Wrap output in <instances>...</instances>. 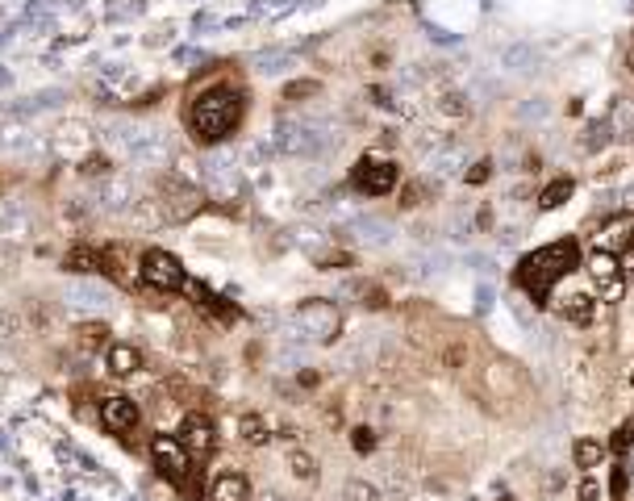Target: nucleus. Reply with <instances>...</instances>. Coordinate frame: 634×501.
Masks as SVG:
<instances>
[{
	"instance_id": "nucleus-1",
	"label": "nucleus",
	"mask_w": 634,
	"mask_h": 501,
	"mask_svg": "<svg viewBox=\"0 0 634 501\" xmlns=\"http://www.w3.org/2000/svg\"><path fill=\"white\" fill-rule=\"evenodd\" d=\"M242 113H247V100H242L238 88L230 84L204 88L193 100V109H188V130H193V138L201 147H217L242 126Z\"/></svg>"
},
{
	"instance_id": "nucleus-2",
	"label": "nucleus",
	"mask_w": 634,
	"mask_h": 501,
	"mask_svg": "<svg viewBox=\"0 0 634 501\" xmlns=\"http://www.w3.org/2000/svg\"><path fill=\"white\" fill-rule=\"evenodd\" d=\"M576 263H581L576 239H559V242H551V247L530 250L526 260L517 263V284H522V293H526L535 306H547L555 280H563Z\"/></svg>"
},
{
	"instance_id": "nucleus-3",
	"label": "nucleus",
	"mask_w": 634,
	"mask_h": 501,
	"mask_svg": "<svg viewBox=\"0 0 634 501\" xmlns=\"http://www.w3.org/2000/svg\"><path fill=\"white\" fill-rule=\"evenodd\" d=\"M276 147L284 155H297V159H317L334 147V126L309 118H284L276 126Z\"/></svg>"
},
{
	"instance_id": "nucleus-4",
	"label": "nucleus",
	"mask_w": 634,
	"mask_h": 501,
	"mask_svg": "<svg viewBox=\"0 0 634 501\" xmlns=\"http://www.w3.org/2000/svg\"><path fill=\"white\" fill-rule=\"evenodd\" d=\"M155 209H159L163 222H188L201 213L204 196L196 184H184L180 175H159V184H155Z\"/></svg>"
},
{
	"instance_id": "nucleus-5",
	"label": "nucleus",
	"mask_w": 634,
	"mask_h": 501,
	"mask_svg": "<svg viewBox=\"0 0 634 501\" xmlns=\"http://www.w3.org/2000/svg\"><path fill=\"white\" fill-rule=\"evenodd\" d=\"M151 459H155V468H159L167 480H175L180 489H188V485H193L196 459L184 451V443L175 435H155L151 439Z\"/></svg>"
},
{
	"instance_id": "nucleus-6",
	"label": "nucleus",
	"mask_w": 634,
	"mask_h": 501,
	"mask_svg": "<svg viewBox=\"0 0 634 501\" xmlns=\"http://www.w3.org/2000/svg\"><path fill=\"white\" fill-rule=\"evenodd\" d=\"M138 272H142V280L151 284V288H159V293H180L184 284H188L184 263L175 260L172 250H159V247L142 250V255H138Z\"/></svg>"
},
{
	"instance_id": "nucleus-7",
	"label": "nucleus",
	"mask_w": 634,
	"mask_h": 501,
	"mask_svg": "<svg viewBox=\"0 0 634 501\" xmlns=\"http://www.w3.org/2000/svg\"><path fill=\"white\" fill-rule=\"evenodd\" d=\"M292 317H297V330L305 338H313V343H334L338 330H343V314H338L334 301H301Z\"/></svg>"
},
{
	"instance_id": "nucleus-8",
	"label": "nucleus",
	"mask_w": 634,
	"mask_h": 501,
	"mask_svg": "<svg viewBox=\"0 0 634 501\" xmlns=\"http://www.w3.org/2000/svg\"><path fill=\"white\" fill-rule=\"evenodd\" d=\"M175 439L184 443V451L193 459H204L217 451V422L209 414H201V410H193V414L180 418V430H175Z\"/></svg>"
},
{
	"instance_id": "nucleus-9",
	"label": "nucleus",
	"mask_w": 634,
	"mask_h": 501,
	"mask_svg": "<svg viewBox=\"0 0 634 501\" xmlns=\"http://www.w3.org/2000/svg\"><path fill=\"white\" fill-rule=\"evenodd\" d=\"M397 180H401V172H397V164H388V159H359L355 164V172H351V184H355V193H364V196H384V193H393L397 188Z\"/></svg>"
},
{
	"instance_id": "nucleus-10",
	"label": "nucleus",
	"mask_w": 634,
	"mask_h": 501,
	"mask_svg": "<svg viewBox=\"0 0 634 501\" xmlns=\"http://www.w3.org/2000/svg\"><path fill=\"white\" fill-rule=\"evenodd\" d=\"M589 276L592 284H597V293H601V301H622L626 293V280H622V263H618V255H610V250H592L589 255Z\"/></svg>"
},
{
	"instance_id": "nucleus-11",
	"label": "nucleus",
	"mask_w": 634,
	"mask_h": 501,
	"mask_svg": "<svg viewBox=\"0 0 634 501\" xmlns=\"http://www.w3.org/2000/svg\"><path fill=\"white\" fill-rule=\"evenodd\" d=\"M142 422L134 397H100V426L109 435H134Z\"/></svg>"
},
{
	"instance_id": "nucleus-12",
	"label": "nucleus",
	"mask_w": 634,
	"mask_h": 501,
	"mask_svg": "<svg viewBox=\"0 0 634 501\" xmlns=\"http://www.w3.org/2000/svg\"><path fill=\"white\" fill-rule=\"evenodd\" d=\"M63 297H67V301H71L76 309H88V314H97V309H105L109 301H113V293H109L105 284H100V280H88V276H84V280L76 276V280L63 288Z\"/></svg>"
},
{
	"instance_id": "nucleus-13",
	"label": "nucleus",
	"mask_w": 634,
	"mask_h": 501,
	"mask_svg": "<svg viewBox=\"0 0 634 501\" xmlns=\"http://www.w3.org/2000/svg\"><path fill=\"white\" fill-rule=\"evenodd\" d=\"M204 501H251V480L242 477V472H217L213 480H209V493H204Z\"/></svg>"
},
{
	"instance_id": "nucleus-14",
	"label": "nucleus",
	"mask_w": 634,
	"mask_h": 501,
	"mask_svg": "<svg viewBox=\"0 0 634 501\" xmlns=\"http://www.w3.org/2000/svg\"><path fill=\"white\" fill-rule=\"evenodd\" d=\"M138 368H142V351L134 347V343H113V347L105 351V372H109V376L129 381Z\"/></svg>"
},
{
	"instance_id": "nucleus-15",
	"label": "nucleus",
	"mask_w": 634,
	"mask_h": 501,
	"mask_svg": "<svg viewBox=\"0 0 634 501\" xmlns=\"http://www.w3.org/2000/svg\"><path fill=\"white\" fill-rule=\"evenodd\" d=\"M238 439H242V443L247 447H263L268 443V422H263V414H242L238 418Z\"/></svg>"
},
{
	"instance_id": "nucleus-16",
	"label": "nucleus",
	"mask_w": 634,
	"mask_h": 501,
	"mask_svg": "<svg viewBox=\"0 0 634 501\" xmlns=\"http://www.w3.org/2000/svg\"><path fill=\"white\" fill-rule=\"evenodd\" d=\"M129 205H134V184H129L126 175H121V180H109V188H105V209H113V213H126Z\"/></svg>"
},
{
	"instance_id": "nucleus-17",
	"label": "nucleus",
	"mask_w": 634,
	"mask_h": 501,
	"mask_svg": "<svg viewBox=\"0 0 634 501\" xmlns=\"http://www.w3.org/2000/svg\"><path fill=\"white\" fill-rule=\"evenodd\" d=\"M559 317H568V322H592V297L576 293V297H563L555 306Z\"/></svg>"
},
{
	"instance_id": "nucleus-18",
	"label": "nucleus",
	"mask_w": 634,
	"mask_h": 501,
	"mask_svg": "<svg viewBox=\"0 0 634 501\" xmlns=\"http://www.w3.org/2000/svg\"><path fill=\"white\" fill-rule=\"evenodd\" d=\"M105 335H109V330L100 326V322H84V326H76V347L88 355L92 347H100V343H105Z\"/></svg>"
},
{
	"instance_id": "nucleus-19",
	"label": "nucleus",
	"mask_w": 634,
	"mask_h": 501,
	"mask_svg": "<svg viewBox=\"0 0 634 501\" xmlns=\"http://www.w3.org/2000/svg\"><path fill=\"white\" fill-rule=\"evenodd\" d=\"M568 196H572V180H568V175H563V180H555V184H547V188H543V196H538V205H543V209H559V205H563V201H568Z\"/></svg>"
},
{
	"instance_id": "nucleus-20",
	"label": "nucleus",
	"mask_w": 634,
	"mask_h": 501,
	"mask_svg": "<svg viewBox=\"0 0 634 501\" xmlns=\"http://www.w3.org/2000/svg\"><path fill=\"white\" fill-rule=\"evenodd\" d=\"M343 501H380V489L376 485H367V480H346Z\"/></svg>"
},
{
	"instance_id": "nucleus-21",
	"label": "nucleus",
	"mask_w": 634,
	"mask_h": 501,
	"mask_svg": "<svg viewBox=\"0 0 634 501\" xmlns=\"http://www.w3.org/2000/svg\"><path fill=\"white\" fill-rule=\"evenodd\" d=\"M601 443H592V439H581V443H576V464H581V468H597V464H601Z\"/></svg>"
},
{
	"instance_id": "nucleus-22",
	"label": "nucleus",
	"mask_w": 634,
	"mask_h": 501,
	"mask_svg": "<svg viewBox=\"0 0 634 501\" xmlns=\"http://www.w3.org/2000/svg\"><path fill=\"white\" fill-rule=\"evenodd\" d=\"M289 464H292V477H297V480H313V477H317V468H313V456H309V451H292Z\"/></svg>"
},
{
	"instance_id": "nucleus-23",
	"label": "nucleus",
	"mask_w": 634,
	"mask_h": 501,
	"mask_svg": "<svg viewBox=\"0 0 634 501\" xmlns=\"http://www.w3.org/2000/svg\"><path fill=\"white\" fill-rule=\"evenodd\" d=\"M355 226L364 230V239H372V242H388V226H384V222L364 218V222H355Z\"/></svg>"
},
{
	"instance_id": "nucleus-24",
	"label": "nucleus",
	"mask_w": 634,
	"mask_h": 501,
	"mask_svg": "<svg viewBox=\"0 0 634 501\" xmlns=\"http://www.w3.org/2000/svg\"><path fill=\"white\" fill-rule=\"evenodd\" d=\"M305 97H317V84H313V80H297V84L284 88V100H305Z\"/></svg>"
},
{
	"instance_id": "nucleus-25",
	"label": "nucleus",
	"mask_w": 634,
	"mask_h": 501,
	"mask_svg": "<svg viewBox=\"0 0 634 501\" xmlns=\"http://www.w3.org/2000/svg\"><path fill=\"white\" fill-rule=\"evenodd\" d=\"M251 63H255V71H279V63H289V55H279V51H268V55H255Z\"/></svg>"
},
{
	"instance_id": "nucleus-26",
	"label": "nucleus",
	"mask_w": 634,
	"mask_h": 501,
	"mask_svg": "<svg viewBox=\"0 0 634 501\" xmlns=\"http://www.w3.org/2000/svg\"><path fill=\"white\" fill-rule=\"evenodd\" d=\"M413 205H421V184H409L401 193V209H413Z\"/></svg>"
},
{
	"instance_id": "nucleus-27",
	"label": "nucleus",
	"mask_w": 634,
	"mask_h": 501,
	"mask_svg": "<svg viewBox=\"0 0 634 501\" xmlns=\"http://www.w3.org/2000/svg\"><path fill=\"white\" fill-rule=\"evenodd\" d=\"M105 167H109V159H100V155H92L88 164H80V172H88V175H105Z\"/></svg>"
},
{
	"instance_id": "nucleus-28",
	"label": "nucleus",
	"mask_w": 634,
	"mask_h": 501,
	"mask_svg": "<svg viewBox=\"0 0 634 501\" xmlns=\"http://www.w3.org/2000/svg\"><path fill=\"white\" fill-rule=\"evenodd\" d=\"M355 447H359V451H372V447H376V439H372L367 426H359V430H355Z\"/></svg>"
},
{
	"instance_id": "nucleus-29",
	"label": "nucleus",
	"mask_w": 634,
	"mask_h": 501,
	"mask_svg": "<svg viewBox=\"0 0 634 501\" xmlns=\"http://www.w3.org/2000/svg\"><path fill=\"white\" fill-rule=\"evenodd\" d=\"M630 439H634V422H626L622 430H618V439H613V447H618V451H626V447H630Z\"/></svg>"
},
{
	"instance_id": "nucleus-30",
	"label": "nucleus",
	"mask_w": 634,
	"mask_h": 501,
	"mask_svg": "<svg viewBox=\"0 0 634 501\" xmlns=\"http://www.w3.org/2000/svg\"><path fill=\"white\" fill-rule=\"evenodd\" d=\"M364 297H367V306H372V309H380V306L388 301V297L380 293V288H364Z\"/></svg>"
},
{
	"instance_id": "nucleus-31",
	"label": "nucleus",
	"mask_w": 634,
	"mask_h": 501,
	"mask_svg": "<svg viewBox=\"0 0 634 501\" xmlns=\"http://www.w3.org/2000/svg\"><path fill=\"white\" fill-rule=\"evenodd\" d=\"M468 180H472V184H480V180H488V164H476L472 172H468Z\"/></svg>"
},
{
	"instance_id": "nucleus-32",
	"label": "nucleus",
	"mask_w": 634,
	"mask_h": 501,
	"mask_svg": "<svg viewBox=\"0 0 634 501\" xmlns=\"http://www.w3.org/2000/svg\"><path fill=\"white\" fill-rule=\"evenodd\" d=\"M581 501H597V485H592V480L581 485Z\"/></svg>"
},
{
	"instance_id": "nucleus-33",
	"label": "nucleus",
	"mask_w": 634,
	"mask_h": 501,
	"mask_svg": "<svg viewBox=\"0 0 634 501\" xmlns=\"http://www.w3.org/2000/svg\"><path fill=\"white\" fill-rule=\"evenodd\" d=\"M501 501H509V497H501Z\"/></svg>"
}]
</instances>
